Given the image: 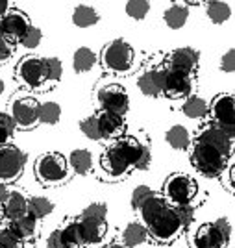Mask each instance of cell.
<instances>
[{"label":"cell","mask_w":235,"mask_h":248,"mask_svg":"<svg viewBox=\"0 0 235 248\" xmlns=\"http://www.w3.org/2000/svg\"><path fill=\"white\" fill-rule=\"evenodd\" d=\"M152 163L150 143L143 137L121 135L100 155V167L110 178H126L133 169L144 170Z\"/></svg>","instance_id":"cell-1"},{"label":"cell","mask_w":235,"mask_h":248,"mask_svg":"<svg viewBox=\"0 0 235 248\" xmlns=\"http://www.w3.org/2000/svg\"><path fill=\"white\" fill-rule=\"evenodd\" d=\"M137 213H139L141 224L148 232V239L159 245H171L184 230L180 224V218L176 215V207L159 193H154L137 209Z\"/></svg>","instance_id":"cell-2"},{"label":"cell","mask_w":235,"mask_h":248,"mask_svg":"<svg viewBox=\"0 0 235 248\" xmlns=\"http://www.w3.org/2000/svg\"><path fill=\"white\" fill-rule=\"evenodd\" d=\"M189 157H191V165L198 174L205 178H219L222 176L232 157H226L222 152H219L213 146L205 145L202 141L194 139L189 146Z\"/></svg>","instance_id":"cell-3"},{"label":"cell","mask_w":235,"mask_h":248,"mask_svg":"<svg viewBox=\"0 0 235 248\" xmlns=\"http://www.w3.org/2000/svg\"><path fill=\"white\" fill-rule=\"evenodd\" d=\"M69 161L60 152H47L35 159L33 172L41 186L54 187L69 180Z\"/></svg>","instance_id":"cell-4"},{"label":"cell","mask_w":235,"mask_h":248,"mask_svg":"<svg viewBox=\"0 0 235 248\" xmlns=\"http://www.w3.org/2000/svg\"><path fill=\"white\" fill-rule=\"evenodd\" d=\"M135 62V50L124 39H113L100 52V63L108 73L128 74Z\"/></svg>","instance_id":"cell-5"},{"label":"cell","mask_w":235,"mask_h":248,"mask_svg":"<svg viewBox=\"0 0 235 248\" xmlns=\"http://www.w3.org/2000/svg\"><path fill=\"white\" fill-rule=\"evenodd\" d=\"M232 239V224L228 218H217L196 228L191 245L193 248H228Z\"/></svg>","instance_id":"cell-6"},{"label":"cell","mask_w":235,"mask_h":248,"mask_svg":"<svg viewBox=\"0 0 235 248\" xmlns=\"http://www.w3.org/2000/svg\"><path fill=\"white\" fill-rule=\"evenodd\" d=\"M198 193V184L193 176L185 174V172H174L165 180L161 187V195H163L172 206H184L191 204Z\"/></svg>","instance_id":"cell-7"},{"label":"cell","mask_w":235,"mask_h":248,"mask_svg":"<svg viewBox=\"0 0 235 248\" xmlns=\"http://www.w3.org/2000/svg\"><path fill=\"white\" fill-rule=\"evenodd\" d=\"M211 123L220 126L230 137H235V100L234 94H217L209 104Z\"/></svg>","instance_id":"cell-8"},{"label":"cell","mask_w":235,"mask_h":248,"mask_svg":"<svg viewBox=\"0 0 235 248\" xmlns=\"http://www.w3.org/2000/svg\"><path fill=\"white\" fill-rule=\"evenodd\" d=\"M26 167V154L17 145L0 146V182L10 184L21 178Z\"/></svg>","instance_id":"cell-9"},{"label":"cell","mask_w":235,"mask_h":248,"mask_svg":"<svg viewBox=\"0 0 235 248\" xmlns=\"http://www.w3.org/2000/svg\"><path fill=\"white\" fill-rule=\"evenodd\" d=\"M96 102L100 111H110L115 115H126L130 108V96L123 85L119 83H108L102 85L96 93Z\"/></svg>","instance_id":"cell-10"},{"label":"cell","mask_w":235,"mask_h":248,"mask_svg":"<svg viewBox=\"0 0 235 248\" xmlns=\"http://www.w3.org/2000/svg\"><path fill=\"white\" fill-rule=\"evenodd\" d=\"M165 71V83H163V94L171 100H180L187 98L194 87V74L172 69L163 65Z\"/></svg>","instance_id":"cell-11"},{"label":"cell","mask_w":235,"mask_h":248,"mask_svg":"<svg viewBox=\"0 0 235 248\" xmlns=\"http://www.w3.org/2000/svg\"><path fill=\"white\" fill-rule=\"evenodd\" d=\"M15 74L19 82L31 89H39L47 83V65L45 58L37 56H24L21 62L17 63Z\"/></svg>","instance_id":"cell-12"},{"label":"cell","mask_w":235,"mask_h":248,"mask_svg":"<svg viewBox=\"0 0 235 248\" xmlns=\"http://www.w3.org/2000/svg\"><path fill=\"white\" fill-rule=\"evenodd\" d=\"M37 108L39 102L31 96H21V98H15L10 104V117L13 119V123L17 128L21 130H31L39 124L37 119Z\"/></svg>","instance_id":"cell-13"},{"label":"cell","mask_w":235,"mask_h":248,"mask_svg":"<svg viewBox=\"0 0 235 248\" xmlns=\"http://www.w3.org/2000/svg\"><path fill=\"white\" fill-rule=\"evenodd\" d=\"M31 26L28 15L21 10H8V13L0 19V35H4L13 45L22 39V35Z\"/></svg>","instance_id":"cell-14"},{"label":"cell","mask_w":235,"mask_h":248,"mask_svg":"<svg viewBox=\"0 0 235 248\" xmlns=\"http://www.w3.org/2000/svg\"><path fill=\"white\" fill-rule=\"evenodd\" d=\"M194 139L217 148V150L222 152L226 157H232V152H234V137H230V135L226 134L220 126H217V124H213V123L204 124V126L198 130V134H196Z\"/></svg>","instance_id":"cell-15"},{"label":"cell","mask_w":235,"mask_h":248,"mask_svg":"<svg viewBox=\"0 0 235 248\" xmlns=\"http://www.w3.org/2000/svg\"><path fill=\"white\" fill-rule=\"evenodd\" d=\"M76 224L80 230V235H82L85 247H96L102 243L104 235L108 232V224H106V218H91V217H82L78 215L76 217Z\"/></svg>","instance_id":"cell-16"},{"label":"cell","mask_w":235,"mask_h":248,"mask_svg":"<svg viewBox=\"0 0 235 248\" xmlns=\"http://www.w3.org/2000/svg\"><path fill=\"white\" fill-rule=\"evenodd\" d=\"M163 83H165V71L163 67H150L146 69L139 80H137V87L144 96H152L157 98L163 94Z\"/></svg>","instance_id":"cell-17"},{"label":"cell","mask_w":235,"mask_h":248,"mask_svg":"<svg viewBox=\"0 0 235 248\" xmlns=\"http://www.w3.org/2000/svg\"><path fill=\"white\" fill-rule=\"evenodd\" d=\"M96 121H98V130L102 139H119L121 135L126 132V121L123 115H115L110 111H98L96 113Z\"/></svg>","instance_id":"cell-18"},{"label":"cell","mask_w":235,"mask_h":248,"mask_svg":"<svg viewBox=\"0 0 235 248\" xmlns=\"http://www.w3.org/2000/svg\"><path fill=\"white\" fill-rule=\"evenodd\" d=\"M198 58H200L198 50L184 46V48H176V50L171 52L165 65L167 67H172V69H180V71L194 74L196 69H198Z\"/></svg>","instance_id":"cell-19"},{"label":"cell","mask_w":235,"mask_h":248,"mask_svg":"<svg viewBox=\"0 0 235 248\" xmlns=\"http://www.w3.org/2000/svg\"><path fill=\"white\" fill-rule=\"evenodd\" d=\"M28 213V198L19 189H11L6 200L2 202V215L8 220H17Z\"/></svg>","instance_id":"cell-20"},{"label":"cell","mask_w":235,"mask_h":248,"mask_svg":"<svg viewBox=\"0 0 235 248\" xmlns=\"http://www.w3.org/2000/svg\"><path fill=\"white\" fill-rule=\"evenodd\" d=\"M189 19V8L184 2H174L163 11V21L171 30H180L184 28L185 22Z\"/></svg>","instance_id":"cell-21"},{"label":"cell","mask_w":235,"mask_h":248,"mask_svg":"<svg viewBox=\"0 0 235 248\" xmlns=\"http://www.w3.org/2000/svg\"><path fill=\"white\" fill-rule=\"evenodd\" d=\"M182 113L187 119H193V121L205 119L209 115V104H207L205 98L198 96V94H189L185 98V102L182 104Z\"/></svg>","instance_id":"cell-22"},{"label":"cell","mask_w":235,"mask_h":248,"mask_svg":"<svg viewBox=\"0 0 235 248\" xmlns=\"http://www.w3.org/2000/svg\"><path fill=\"white\" fill-rule=\"evenodd\" d=\"M8 226H10L22 241H31V239H35L37 232H39V220L35 217H31L30 213H26L24 217L17 218V220H11Z\"/></svg>","instance_id":"cell-23"},{"label":"cell","mask_w":235,"mask_h":248,"mask_svg":"<svg viewBox=\"0 0 235 248\" xmlns=\"http://www.w3.org/2000/svg\"><path fill=\"white\" fill-rule=\"evenodd\" d=\"M60 232V239L63 243V248H87L83 243L82 235H80V230L76 224V218L67 220L62 228H58Z\"/></svg>","instance_id":"cell-24"},{"label":"cell","mask_w":235,"mask_h":248,"mask_svg":"<svg viewBox=\"0 0 235 248\" xmlns=\"http://www.w3.org/2000/svg\"><path fill=\"white\" fill-rule=\"evenodd\" d=\"M165 137H167V143L174 150H189V146L193 143V137L189 134V130L185 126H182V124L171 126Z\"/></svg>","instance_id":"cell-25"},{"label":"cell","mask_w":235,"mask_h":248,"mask_svg":"<svg viewBox=\"0 0 235 248\" xmlns=\"http://www.w3.org/2000/svg\"><path fill=\"white\" fill-rule=\"evenodd\" d=\"M67 161H69V167H71L72 170L80 176L89 174L93 169V154L89 150H85V148H76V150H72Z\"/></svg>","instance_id":"cell-26"},{"label":"cell","mask_w":235,"mask_h":248,"mask_svg":"<svg viewBox=\"0 0 235 248\" xmlns=\"http://www.w3.org/2000/svg\"><path fill=\"white\" fill-rule=\"evenodd\" d=\"M100 21L98 13L94 8L91 6H85V4H80L72 10V24L76 28H91L96 22Z\"/></svg>","instance_id":"cell-27"},{"label":"cell","mask_w":235,"mask_h":248,"mask_svg":"<svg viewBox=\"0 0 235 248\" xmlns=\"http://www.w3.org/2000/svg\"><path fill=\"white\" fill-rule=\"evenodd\" d=\"M148 239V232L141 222H130L128 226L123 230V245L128 248H135L139 245H143L144 241Z\"/></svg>","instance_id":"cell-28"},{"label":"cell","mask_w":235,"mask_h":248,"mask_svg":"<svg viewBox=\"0 0 235 248\" xmlns=\"http://www.w3.org/2000/svg\"><path fill=\"white\" fill-rule=\"evenodd\" d=\"M96 62H98V56L91 48L80 46L78 50L74 52V56H72V69L80 74L87 73V71H91L93 67L96 65Z\"/></svg>","instance_id":"cell-29"},{"label":"cell","mask_w":235,"mask_h":248,"mask_svg":"<svg viewBox=\"0 0 235 248\" xmlns=\"http://www.w3.org/2000/svg\"><path fill=\"white\" fill-rule=\"evenodd\" d=\"M205 15L213 24H224L232 17V6L228 2H209L205 4Z\"/></svg>","instance_id":"cell-30"},{"label":"cell","mask_w":235,"mask_h":248,"mask_svg":"<svg viewBox=\"0 0 235 248\" xmlns=\"http://www.w3.org/2000/svg\"><path fill=\"white\" fill-rule=\"evenodd\" d=\"M54 211V204L47 197H30L28 198V213L37 220L48 217Z\"/></svg>","instance_id":"cell-31"},{"label":"cell","mask_w":235,"mask_h":248,"mask_svg":"<svg viewBox=\"0 0 235 248\" xmlns=\"http://www.w3.org/2000/svg\"><path fill=\"white\" fill-rule=\"evenodd\" d=\"M37 119L43 124H56L62 119V106L58 102H43L37 108Z\"/></svg>","instance_id":"cell-32"},{"label":"cell","mask_w":235,"mask_h":248,"mask_svg":"<svg viewBox=\"0 0 235 248\" xmlns=\"http://www.w3.org/2000/svg\"><path fill=\"white\" fill-rule=\"evenodd\" d=\"M148 13H150V2H146V0H130V2H126V15L130 19L143 21Z\"/></svg>","instance_id":"cell-33"},{"label":"cell","mask_w":235,"mask_h":248,"mask_svg":"<svg viewBox=\"0 0 235 248\" xmlns=\"http://www.w3.org/2000/svg\"><path fill=\"white\" fill-rule=\"evenodd\" d=\"M17 132V126L13 123L10 113H2L0 111V146L10 145L11 137Z\"/></svg>","instance_id":"cell-34"},{"label":"cell","mask_w":235,"mask_h":248,"mask_svg":"<svg viewBox=\"0 0 235 248\" xmlns=\"http://www.w3.org/2000/svg\"><path fill=\"white\" fill-rule=\"evenodd\" d=\"M0 248H24V241L10 226H2L0 228Z\"/></svg>","instance_id":"cell-35"},{"label":"cell","mask_w":235,"mask_h":248,"mask_svg":"<svg viewBox=\"0 0 235 248\" xmlns=\"http://www.w3.org/2000/svg\"><path fill=\"white\" fill-rule=\"evenodd\" d=\"M80 130L82 134L91 139V141H102V135H100V130H98V121H96V115H91V117H85L82 123H80Z\"/></svg>","instance_id":"cell-36"},{"label":"cell","mask_w":235,"mask_h":248,"mask_svg":"<svg viewBox=\"0 0 235 248\" xmlns=\"http://www.w3.org/2000/svg\"><path fill=\"white\" fill-rule=\"evenodd\" d=\"M45 65H47V83H56L62 80L63 65L58 58H45Z\"/></svg>","instance_id":"cell-37"},{"label":"cell","mask_w":235,"mask_h":248,"mask_svg":"<svg viewBox=\"0 0 235 248\" xmlns=\"http://www.w3.org/2000/svg\"><path fill=\"white\" fill-rule=\"evenodd\" d=\"M41 39H43V31L39 30L37 26H30L28 31L22 35V39L19 43H21L26 50H33V48H37V46H39Z\"/></svg>","instance_id":"cell-38"},{"label":"cell","mask_w":235,"mask_h":248,"mask_svg":"<svg viewBox=\"0 0 235 248\" xmlns=\"http://www.w3.org/2000/svg\"><path fill=\"white\" fill-rule=\"evenodd\" d=\"M154 193H156V191H152L148 186H137L132 191V200H130V202H132V207L137 211V209L143 206L148 198L152 197Z\"/></svg>","instance_id":"cell-39"},{"label":"cell","mask_w":235,"mask_h":248,"mask_svg":"<svg viewBox=\"0 0 235 248\" xmlns=\"http://www.w3.org/2000/svg\"><path fill=\"white\" fill-rule=\"evenodd\" d=\"M82 217H91V218H106L108 217V206L104 202H93L80 213Z\"/></svg>","instance_id":"cell-40"},{"label":"cell","mask_w":235,"mask_h":248,"mask_svg":"<svg viewBox=\"0 0 235 248\" xmlns=\"http://www.w3.org/2000/svg\"><path fill=\"white\" fill-rule=\"evenodd\" d=\"M174 207H176V215L180 218L182 228L191 226L194 220V207L191 204H184V206H174Z\"/></svg>","instance_id":"cell-41"},{"label":"cell","mask_w":235,"mask_h":248,"mask_svg":"<svg viewBox=\"0 0 235 248\" xmlns=\"http://www.w3.org/2000/svg\"><path fill=\"white\" fill-rule=\"evenodd\" d=\"M13 52H15V45L8 41L4 35H0V65L10 62L13 58Z\"/></svg>","instance_id":"cell-42"},{"label":"cell","mask_w":235,"mask_h":248,"mask_svg":"<svg viewBox=\"0 0 235 248\" xmlns=\"http://www.w3.org/2000/svg\"><path fill=\"white\" fill-rule=\"evenodd\" d=\"M220 71L226 73V74H232L235 71V52H234V48H230V50L222 56V60H220Z\"/></svg>","instance_id":"cell-43"},{"label":"cell","mask_w":235,"mask_h":248,"mask_svg":"<svg viewBox=\"0 0 235 248\" xmlns=\"http://www.w3.org/2000/svg\"><path fill=\"white\" fill-rule=\"evenodd\" d=\"M222 176H226V189L230 191V193H234V178H235V169L234 165L230 163L228 165V169H226L224 172H222Z\"/></svg>","instance_id":"cell-44"},{"label":"cell","mask_w":235,"mask_h":248,"mask_svg":"<svg viewBox=\"0 0 235 248\" xmlns=\"http://www.w3.org/2000/svg\"><path fill=\"white\" fill-rule=\"evenodd\" d=\"M47 245H48V248H63V243H62V239H60V232H58V230H54L50 235H48Z\"/></svg>","instance_id":"cell-45"},{"label":"cell","mask_w":235,"mask_h":248,"mask_svg":"<svg viewBox=\"0 0 235 248\" xmlns=\"http://www.w3.org/2000/svg\"><path fill=\"white\" fill-rule=\"evenodd\" d=\"M8 193H10V189L6 187V184H4V182H0V204H2L4 200H6Z\"/></svg>","instance_id":"cell-46"},{"label":"cell","mask_w":235,"mask_h":248,"mask_svg":"<svg viewBox=\"0 0 235 248\" xmlns=\"http://www.w3.org/2000/svg\"><path fill=\"white\" fill-rule=\"evenodd\" d=\"M8 10H10V2L8 0H0V19L8 13Z\"/></svg>","instance_id":"cell-47"},{"label":"cell","mask_w":235,"mask_h":248,"mask_svg":"<svg viewBox=\"0 0 235 248\" xmlns=\"http://www.w3.org/2000/svg\"><path fill=\"white\" fill-rule=\"evenodd\" d=\"M106 248H128V247L123 245V243H111V245H108Z\"/></svg>","instance_id":"cell-48"},{"label":"cell","mask_w":235,"mask_h":248,"mask_svg":"<svg viewBox=\"0 0 235 248\" xmlns=\"http://www.w3.org/2000/svg\"><path fill=\"white\" fill-rule=\"evenodd\" d=\"M4 89H6V85H4V80L0 78V94L4 93Z\"/></svg>","instance_id":"cell-49"},{"label":"cell","mask_w":235,"mask_h":248,"mask_svg":"<svg viewBox=\"0 0 235 248\" xmlns=\"http://www.w3.org/2000/svg\"><path fill=\"white\" fill-rule=\"evenodd\" d=\"M2 218H4V215H2V204H0V222H2Z\"/></svg>","instance_id":"cell-50"}]
</instances>
